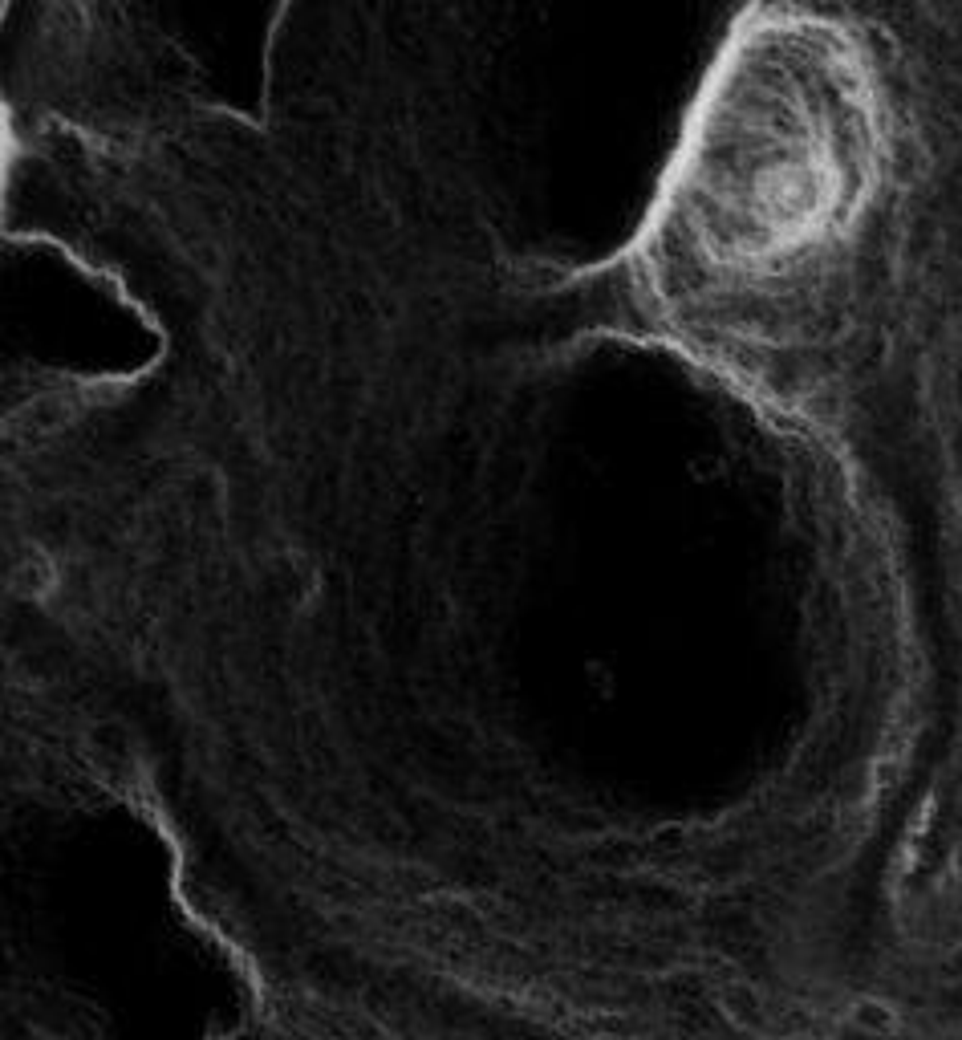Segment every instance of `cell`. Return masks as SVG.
<instances>
[{
	"label": "cell",
	"instance_id": "cell-1",
	"mask_svg": "<svg viewBox=\"0 0 962 1040\" xmlns=\"http://www.w3.org/2000/svg\"><path fill=\"white\" fill-rule=\"evenodd\" d=\"M902 208L906 118L877 49L820 9H760L686 118L638 285L674 342L796 403L865 342Z\"/></svg>",
	"mask_w": 962,
	"mask_h": 1040
}]
</instances>
